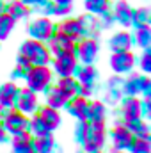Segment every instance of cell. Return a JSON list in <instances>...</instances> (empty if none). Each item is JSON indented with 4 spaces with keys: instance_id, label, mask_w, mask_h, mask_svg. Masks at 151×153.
<instances>
[{
    "instance_id": "4fadbf2b",
    "label": "cell",
    "mask_w": 151,
    "mask_h": 153,
    "mask_svg": "<svg viewBox=\"0 0 151 153\" xmlns=\"http://www.w3.org/2000/svg\"><path fill=\"white\" fill-rule=\"evenodd\" d=\"M59 32H62L66 38H70L71 41H78V39L84 36V29H82V23H80V18H68L64 22H61L59 25Z\"/></svg>"
},
{
    "instance_id": "ba28073f",
    "label": "cell",
    "mask_w": 151,
    "mask_h": 153,
    "mask_svg": "<svg viewBox=\"0 0 151 153\" xmlns=\"http://www.w3.org/2000/svg\"><path fill=\"white\" fill-rule=\"evenodd\" d=\"M29 32H30V36L34 39H39V41L50 39V36L53 34V23L46 16H41V18L34 20L29 25Z\"/></svg>"
},
{
    "instance_id": "d590c367",
    "label": "cell",
    "mask_w": 151,
    "mask_h": 153,
    "mask_svg": "<svg viewBox=\"0 0 151 153\" xmlns=\"http://www.w3.org/2000/svg\"><path fill=\"white\" fill-rule=\"evenodd\" d=\"M115 153H123V152H119V150H115Z\"/></svg>"
},
{
    "instance_id": "4dcf8cb0",
    "label": "cell",
    "mask_w": 151,
    "mask_h": 153,
    "mask_svg": "<svg viewBox=\"0 0 151 153\" xmlns=\"http://www.w3.org/2000/svg\"><path fill=\"white\" fill-rule=\"evenodd\" d=\"M141 70L144 73L151 71V55H150V48H144V53L141 57Z\"/></svg>"
},
{
    "instance_id": "d4e9b609",
    "label": "cell",
    "mask_w": 151,
    "mask_h": 153,
    "mask_svg": "<svg viewBox=\"0 0 151 153\" xmlns=\"http://www.w3.org/2000/svg\"><path fill=\"white\" fill-rule=\"evenodd\" d=\"M135 41L141 48H148L151 43V29L148 23H142V25H137V36Z\"/></svg>"
},
{
    "instance_id": "2e32d148",
    "label": "cell",
    "mask_w": 151,
    "mask_h": 153,
    "mask_svg": "<svg viewBox=\"0 0 151 153\" xmlns=\"http://www.w3.org/2000/svg\"><path fill=\"white\" fill-rule=\"evenodd\" d=\"M109 46L112 52H123V50H130L132 46V36L128 32H115L110 41H109Z\"/></svg>"
},
{
    "instance_id": "1f68e13d",
    "label": "cell",
    "mask_w": 151,
    "mask_h": 153,
    "mask_svg": "<svg viewBox=\"0 0 151 153\" xmlns=\"http://www.w3.org/2000/svg\"><path fill=\"white\" fill-rule=\"evenodd\" d=\"M5 139H7V132H5V128H4V125L0 121V143H4Z\"/></svg>"
},
{
    "instance_id": "3957f363",
    "label": "cell",
    "mask_w": 151,
    "mask_h": 153,
    "mask_svg": "<svg viewBox=\"0 0 151 153\" xmlns=\"http://www.w3.org/2000/svg\"><path fill=\"white\" fill-rule=\"evenodd\" d=\"M25 78H27L29 89L38 94V93L44 91L50 85V82H52V71H50V68L46 64L30 66L29 71H27V75H25Z\"/></svg>"
},
{
    "instance_id": "d6986e66",
    "label": "cell",
    "mask_w": 151,
    "mask_h": 153,
    "mask_svg": "<svg viewBox=\"0 0 151 153\" xmlns=\"http://www.w3.org/2000/svg\"><path fill=\"white\" fill-rule=\"evenodd\" d=\"M115 20L121 23V25H124V27H128V25H132V7L128 5V2H117L115 4Z\"/></svg>"
},
{
    "instance_id": "9a60e30c",
    "label": "cell",
    "mask_w": 151,
    "mask_h": 153,
    "mask_svg": "<svg viewBox=\"0 0 151 153\" xmlns=\"http://www.w3.org/2000/svg\"><path fill=\"white\" fill-rule=\"evenodd\" d=\"M68 96L64 94V91L61 89V87H57V85H53L52 89H48V93H46V103H48V107H53V109H61V107H66V103H68Z\"/></svg>"
},
{
    "instance_id": "4316f807",
    "label": "cell",
    "mask_w": 151,
    "mask_h": 153,
    "mask_svg": "<svg viewBox=\"0 0 151 153\" xmlns=\"http://www.w3.org/2000/svg\"><path fill=\"white\" fill-rule=\"evenodd\" d=\"M7 13H9L14 20H20V18H23V16L29 14V7H27V4H23V2H13V4L9 5V9H7Z\"/></svg>"
},
{
    "instance_id": "83f0119b",
    "label": "cell",
    "mask_w": 151,
    "mask_h": 153,
    "mask_svg": "<svg viewBox=\"0 0 151 153\" xmlns=\"http://www.w3.org/2000/svg\"><path fill=\"white\" fill-rule=\"evenodd\" d=\"M109 2L107 0H85V9L93 14H101L107 11Z\"/></svg>"
},
{
    "instance_id": "836d02e7",
    "label": "cell",
    "mask_w": 151,
    "mask_h": 153,
    "mask_svg": "<svg viewBox=\"0 0 151 153\" xmlns=\"http://www.w3.org/2000/svg\"><path fill=\"white\" fill-rule=\"evenodd\" d=\"M55 4H62V2H73V0H53Z\"/></svg>"
},
{
    "instance_id": "8fae6325",
    "label": "cell",
    "mask_w": 151,
    "mask_h": 153,
    "mask_svg": "<svg viewBox=\"0 0 151 153\" xmlns=\"http://www.w3.org/2000/svg\"><path fill=\"white\" fill-rule=\"evenodd\" d=\"M98 41H94V39H84V41H80V45H78V48H76V53H78V59L84 62V64H93V61L96 59V55H98Z\"/></svg>"
},
{
    "instance_id": "8d00e7d4",
    "label": "cell",
    "mask_w": 151,
    "mask_h": 153,
    "mask_svg": "<svg viewBox=\"0 0 151 153\" xmlns=\"http://www.w3.org/2000/svg\"><path fill=\"white\" fill-rule=\"evenodd\" d=\"M0 7H2V2H0Z\"/></svg>"
},
{
    "instance_id": "cb8c5ba5",
    "label": "cell",
    "mask_w": 151,
    "mask_h": 153,
    "mask_svg": "<svg viewBox=\"0 0 151 153\" xmlns=\"http://www.w3.org/2000/svg\"><path fill=\"white\" fill-rule=\"evenodd\" d=\"M57 87H61L68 98L75 96L76 93H78V82H76L73 76H61V80H59Z\"/></svg>"
},
{
    "instance_id": "603a6c76",
    "label": "cell",
    "mask_w": 151,
    "mask_h": 153,
    "mask_svg": "<svg viewBox=\"0 0 151 153\" xmlns=\"http://www.w3.org/2000/svg\"><path fill=\"white\" fill-rule=\"evenodd\" d=\"M14 25H16V20L9 13H0V41L9 38V34L13 32Z\"/></svg>"
},
{
    "instance_id": "44dd1931",
    "label": "cell",
    "mask_w": 151,
    "mask_h": 153,
    "mask_svg": "<svg viewBox=\"0 0 151 153\" xmlns=\"http://www.w3.org/2000/svg\"><path fill=\"white\" fill-rule=\"evenodd\" d=\"M107 114V109L101 102H94V103H87V112L85 119L87 121H103Z\"/></svg>"
},
{
    "instance_id": "6da1fadb",
    "label": "cell",
    "mask_w": 151,
    "mask_h": 153,
    "mask_svg": "<svg viewBox=\"0 0 151 153\" xmlns=\"http://www.w3.org/2000/svg\"><path fill=\"white\" fill-rule=\"evenodd\" d=\"M78 139L89 153L101 150L105 143V123L82 119V134H78Z\"/></svg>"
},
{
    "instance_id": "9c48e42d",
    "label": "cell",
    "mask_w": 151,
    "mask_h": 153,
    "mask_svg": "<svg viewBox=\"0 0 151 153\" xmlns=\"http://www.w3.org/2000/svg\"><path fill=\"white\" fill-rule=\"evenodd\" d=\"M48 50L53 55H59V53H64V52H71V50H75V41L66 38L62 32H57V34H52L50 36Z\"/></svg>"
},
{
    "instance_id": "ffe728a7",
    "label": "cell",
    "mask_w": 151,
    "mask_h": 153,
    "mask_svg": "<svg viewBox=\"0 0 151 153\" xmlns=\"http://www.w3.org/2000/svg\"><path fill=\"white\" fill-rule=\"evenodd\" d=\"M39 116L43 117V121L48 125L50 130H55V128L61 125V114H59V111L53 109V107H43V109L39 111Z\"/></svg>"
},
{
    "instance_id": "7c38bea8",
    "label": "cell",
    "mask_w": 151,
    "mask_h": 153,
    "mask_svg": "<svg viewBox=\"0 0 151 153\" xmlns=\"http://www.w3.org/2000/svg\"><path fill=\"white\" fill-rule=\"evenodd\" d=\"M132 139H133V135H132V130L124 125H119V126H114L112 128V143H114V150H119V152H123L124 148H128L130 144H132Z\"/></svg>"
},
{
    "instance_id": "7a4b0ae2",
    "label": "cell",
    "mask_w": 151,
    "mask_h": 153,
    "mask_svg": "<svg viewBox=\"0 0 151 153\" xmlns=\"http://www.w3.org/2000/svg\"><path fill=\"white\" fill-rule=\"evenodd\" d=\"M20 57L30 66L48 64L50 62V50L43 41L32 38V39H27L20 46Z\"/></svg>"
},
{
    "instance_id": "277c9868",
    "label": "cell",
    "mask_w": 151,
    "mask_h": 153,
    "mask_svg": "<svg viewBox=\"0 0 151 153\" xmlns=\"http://www.w3.org/2000/svg\"><path fill=\"white\" fill-rule=\"evenodd\" d=\"M2 125L5 128V132L9 134H20V132H25L29 128V121L25 117V112L21 111H11V112H5L2 117Z\"/></svg>"
},
{
    "instance_id": "d6a6232c",
    "label": "cell",
    "mask_w": 151,
    "mask_h": 153,
    "mask_svg": "<svg viewBox=\"0 0 151 153\" xmlns=\"http://www.w3.org/2000/svg\"><path fill=\"white\" fill-rule=\"evenodd\" d=\"M23 4H27V5H30V4H39V2H43V0H21Z\"/></svg>"
},
{
    "instance_id": "e0dca14e",
    "label": "cell",
    "mask_w": 151,
    "mask_h": 153,
    "mask_svg": "<svg viewBox=\"0 0 151 153\" xmlns=\"http://www.w3.org/2000/svg\"><path fill=\"white\" fill-rule=\"evenodd\" d=\"M68 111H70V114L78 117V119H85V112H87V102H85V98L84 96H76V98H70L68 100Z\"/></svg>"
},
{
    "instance_id": "52a82bcc",
    "label": "cell",
    "mask_w": 151,
    "mask_h": 153,
    "mask_svg": "<svg viewBox=\"0 0 151 153\" xmlns=\"http://www.w3.org/2000/svg\"><path fill=\"white\" fill-rule=\"evenodd\" d=\"M123 117H124V123L128 128L142 117V105H141L139 98L132 96V98L123 102Z\"/></svg>"
},
{
    "instance_id": "484cf974",
    "label": "cell",
    "mask_w": 151,
    "mask_h": 153,
    "mask_svg": "<svg viewBox=\"0 0 151 153\" xmlns=\"http://www.w3.org/2000/svg\"><path fill=\"white\" fill-rule=\"evenodd\" d=\"M128 148L132 150V153H151L150 139H144V137L132 139V144H130Z\"/></svg>"
},
{
    "instance_id": "5b68a950",
    "label": "cell",
    "mask_w": 151,
    "mask_h": 153,
    "mask_svg": "<svg viewBox=\"0 0 151 153\" xmlns=\"http://www.w3.org/2000/svg\"><path fill=\"white\" fill-rule=\"evenodd\" d=\"M53 70L59 76H71L76 70V55L75 50L71 52H64V53H59L55 55V61H53Z\"/></svg>"
},
{
    "instance_id": "7402d4cb",
    "label": "cell",
    "mask_w": 151,
    "mask_h": 153,
    "mask_svg": "<svg viewBox=\"0 0 151 153\" xmlns=\"http://www.w3.org/2000/svg\"><path fill=\"white\" fill-rule=\"evenodd\" d=\"M94 80H96V70H94L91 64H84V66L78 70V82H80V85H84V87H93Z\"/></svg>"
},
{
    "instance_id": "30bf717a",
    "label": "cell",
    "mask_w": 151,
    "mask_h": 153,
    "mask_svg": "<svg viewBox=\"0 0 151 153\" xmlns=\"http://www.w3.org/2000/svg\"><path fill=\"white\" fill-rule=\"evenodd\" d=\"M14 105H16L18 111H21V112H34L36 107H38V96H36V93L30 91L29 87H27V89H21V91H18V94H16Z\"/></svg>"
},
{
    "instance_id": "ac0fdd59",
    "label": "cell",
    "mask_w": 151,
    "mask_h": 153,
    "mask_svg": "<svg viewBox=\"0 0 151 153\" xmlns=\"http://www.w3.org/2000/svg\"><path fill=\"white\" fill-rule=\"evenodd\" d=\"M53 137L52 134H43V135H36L34 143H32V150L34 153H50L53 148Z\"/></svg>"
},
{
    "instance_id": "8992f818",
    "label": "cell",
    "mask_w": 151,
    "mask_h": 153,
    "mask_svg": "<svg viewBox=\"0 0 151 153\" xmlns=\"http://www.w3.org/2000/svg\"><path fill=\"white\" fill-rule=\"evenodd\" d=\"M135 66V55L130 50H123V52H114L112 59H110V68L115 73H128L132 71V68Z\"/></svg>"
},
{
    "instance_id": "5bb4252c",
    "label": "cell",
    "mask_w": 151,
    "mask_h": 153,
    "mask_svg": "<svg viewBox=\"0 0 151 153\" xmlns=\"http://www.w3.org/2000/svg\"><path fill=\"white\" fill-rule=\"evenodd\" d=\"M16 94H18V87H16L14 84H4V85L0 87V107H2V109H11V107H14Z\"/></svg>"
},
{
    "instance_id": "f546056e",
    "label": "cell",
    "mask_w": 151,
    "mask_h": 153,
    "mask_svg": "<svg viewBox=\"0 0 151 153\" xmlns=\"http://www.w3.org/2000/svg\"><path fill=\"white\" fill-rule=\"evenodd\" d=\"M30 128H32V132H34V135H43V134H48V132H52L50 128H48V125L43 121V117L41 116H36L34 119H32V123H30Z\"/></svg>"
},
{
    "instance_id": "f1b7e54d",
    "label": "cell",
    "mask_w": 151,
    "mask_h": 153,
    "mask_svg": "<svg viewBox=\"0 0 151 153\" xmlns=\"http://www.w3.org/2000/svg\"><path fill=\"white\" fill-rule=\"evenodd\" d=\"M132 20L135 25H142L150 22V9L148 7H139L137 11H132Z\"/></svg>"
},
{
    "instance_id": "e575fe53",
    "label": "cell",
    "mask_w": 151,
    "mask_h": 153,
    "mask_svg": "<svg viewBox=\"0 0 151 153\" xmlns=\"http://www.w3.org/2000/svg\"><path fill=\"white\" fill-rule=\"evenodd\" d=\"M91 153H101V152H100V150H98V152H91Z\"/></svg>"
}]
</instances>
